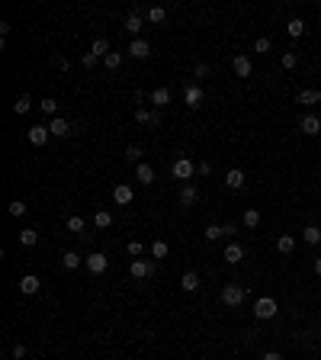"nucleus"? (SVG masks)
<instances>
[{
  "instance_id": "obj_1",
  "label": "nucleus",
  "mask_w": 321,
  "mask_h": 360,
  "mask_svg": "<svg viewBox=\"0 0 321 360\" xmlns=\"http://www.w3.org/2000/svg\"><path fill=\"white\" fill-rule=\"evenodd\" d=\"M170 174H174L177 180H183V184H186V180L196 174V161H193V158H186V154H180V158L170 164Z\"/></svg>"
},
{
  "instance_id": "obj_2",
  "label": "nucleus",
  "mask_w": 321,
  "mask_h": 360,
  "mask_svg": "<svg viewBox=\"0 0 321 360\" xmlns=\"http://www.w3.org/2000/svg\"><path fill=\"white\" fill-rule=\"evenodd\" d=\"M222 303L228 306V309H238L244 303V286H238V283H225L222 286Z\"/></svg>"
},
{
  "instance_id": "obj_3",
  "label": "nucleus",
  "mask_w": 321,
  "mask_h": 360,
  "mask_svg": "<svg viewBox=\"0 0 321 360\" xmlns=\"http://www.w3.org/2000/svg\"><path fill=\"white\" fill-rule=\"evenodd\" d=\"M84 267L93 273V277H100V273H106V267H110V257H106L103 251H93V254L84 257Z\"/></svg>"
},
{
  "instance_id": "obj_4",
  "label": "nucleus",
  "mask_w": 321,
  "mask_h": 360,
  "mask_svg": "<svg viewBox=\"0 0 321 360\" xmlns=\"http://www.w3.org/2000/svg\"><path fill=\"white\" fill-rule=\"evenodd\" d=\"M254 315L257 318H276V299H273V296H260L257 299V303H254Z\"/></svg>"
},
{
  "instance_id": "obj_5",
  "label": "nucleus",
  "mask_w": 321,
  "mask_h": 360,
  "mask_svg": "<svg viewBox=\"0 0 321 360\" xmlns=\"http://www.w3.org/2000/svg\"><path fill=\"white\" fill-rule=\"evenodd\" d=\"M203 100H206V93H203V87H199V84H186V87H183V103L189 106V110H199V106H203Z\"/></svg>"
},
{
  "instance_id": "obj_6",
  "label": "nucleus",
  "mask_w": 321,
  "mask_h": 360,
  "mask_svg": "<svg viewBox=\"0 0 321 360\" xmlns=\"http://www.w3.org/2000/svg\"><path fill=\"white\" fill-rule=\"evenodd\" d=\"M129 273H132L135 280H148V277H154V264H151V261L135 257V261H132V267H129Z\"/></svg>"
},
{
  "instance_id": "obj_7",
  "label": "nucleus",
  "mask_w": 321,
  "mask_h": 360,
  "mask_svg": "<svg viewBox=\"0 0 321 360\" xmlns=\"http://www.w3.org/2000/svg\"><path fill=\"white\" fill-rule=\"evenodd\" d=\"M26 138L32 142V145H35V148H42V145H45V142H49V138H52V129H49V126H29V132H26Z\"/></svg>"
},
{
  "instance_id": "obj_8",
  "label": "nucleus",
  "mask_w": 321,
  "mask_h": 360,
  "mask_svg": "<svg viewBox=\"0 0 321 360\" xmlns=\"http://www.w3.org/2000/svg\"><path fill=\"white\" fill-rule=\"evenodd\" d=\"M231 68H234L238 77H251L254 74V65H251V58H247V55H234L231 58Z\"/></svg>"
},
{
  "instance_id": "obj_9",
  "label": "nucleus",
  "mask_w": 321,
  "mask_h": 360,
  "mask_svg": "<svg viewBox=\"0 0 321 360\" xmlns=\"http://www.w3.org/2000/svg\"><path fill=\"white\" fill-rule=\"evenodd\" d=\"M122 29H125L129 35H135V39H138V32L145 29V19H141V13H129V16L122 19Z\"/></svg>"
},
{
  "instance_id": "obj_10",
  "label": "nucleus",
  "mask_w": 321,
  "mask_h": 360,
  "mask_svg": "<svg viewBox=\"0 0 321 360\" xmlns=\"http://www.w3.org/2000/svg\"><path fill=\"white\" fill-rule=\"evenodd\" d=\"M49 129H52L55 138H68V135H71V123H68L65 116H55L52 123H49Z\"/></svg>"
},
{
  "instance_id": "obj_11",
  "label": "nucleus",
  "mask_w": 321,
  "mask_h": 360,
  "mask_svg": "<svg viewBox=\"0 0 321 360\" xmlns=\"http://www.w3.org/2000/svg\"><path fill=\"white\" fill-rule=\"evenodd\" d=\"M129 55L138 58V62H145V58L151 55V45H148L145 39H132V45H129Z\"/></svg>"
},
{
  "instance_id": "obj_12",
  "label": "nucleus",
  "mask_w": 321,
  "mask_h": 360,
  "mask_svg": "<svg viewBox=\"0 0 321 360\" xmlns=\"http://www.w3.org/2000/svg\"><path fill=\"white\" fill-rule=\"evenodd\" d=\"M39 286H42V280L35 277V273H26V277H19V293L32 296V293H39Z\"/></svg>"
},
{
  "instance_id": "obj_13",
  "label": "nucleus",
  "mask_w": 321,
  "mask_h": 360,
  "mask_svg": "<svg viewBox=\"0 0 321 360\" xmlns=\"http://www.w3.org/2000/svg\"><path fill=\"white\" fill-rule=\"evenodd\" d=\"M299 129H302V135H318V132H321V119L318 116H302Z\"/></svg>"
},
{
  "instance_id": "obj_14",
  "label": "nucleus",
  "mask_w": 321,
  "mask_h": 360,
  "mask_svg": "<svg viewBox=\"0 0 321 360\" xmlns=\"http://www.w3.org/2000/svg\"><path fill=\"white\" fill-rule=\"evenodd\" d=\"M113 199L119 203V206H129V203L135 199V193H132V187H129V184H119V187L113 190Z\"/></svg>"
},
{
  "instance_id": "obj_15",
  "label": "nucleus",
  "mask_w": 321,
  "mask_h": 360,
  "mask_svg": "<svg viewBox=\"0 0 321 360\" xmlns=\"http://www.w3.org/2000/svg\"><path fill=\"white\" fill-rule=\"evenodd\" d=\"M295 103H302V106H315V103H321V90H315V87H305V90H299Z\"/></svg>"
},
{
  "instance_id": "obj_16",
  "label": "nucleus",
  "mask_w": 321,
  "mask_h": 360,
  "mask_svg": "<svg viewBox=\"0 0 321 360\" xmlns=\"http://www.w3.org/2000/svg\"><path fill=\"white\" fill-rule=\"evenodd\" d=\"M135 119L141 126H161V116L154 110H145V106H138V110H135Z\"/></svg>"
},
{
  "instance_id": "obj_17",
  "label": "nucleus",
  "mask_w": 321,
  "mask_h": 360,
  "mask_svg": "<svg viewBox=\"0 0 321 360\" xmlns=\"http://www.w3.org/2000/svg\"><path fill=\"white\" fill-rule=\"evenodd\" d=\"M177 199H180V206H193V203L199 199V190H196L193 184H183V187H180V196H177Z\"/></svg>"
},
{
  "instance_id": "obj_18",
  "label": "nucleus",
  "mask_w": 321,
  "mask_h": 360,
  "mask_svg": "<svg viewBox=\"0 0 321 360\" xmlns=\"http://www.w3.org/2000/svg\"><path fill=\"white\" fill-rule=\"evenodd\" d=\"M225 187H228V190H241V187H244V171L231 167V171L225 174Z\"/></svg>"
},
{
  "instance_id": "obj_19",
  "label": "nucleus",
  "mask_w": 321,
  "mask_h": 360,
  "mask_svg": "<svg viewBox=\"0 0 321 360\" xmlns=\"http://www.w3.org/2000/svg\"><path fill=\"white\" fill-rule=\"evenodd\" d=\"M167 103H170V90L167 87L151 90V106H154V110H161V106H167Z\"/></svg>"
},
{
  "instance_id": "obj_20",
  "label": "nucleus",
  "mask_w": 321,
  "mask_h": 360,
  "mask_svg": "<svg viewBox=\"0 0 321 360\" xmlns=\"http://www.w3.org/2000/svg\"><path fill=\"white\" fill-rule=\"evenodd\" d=\"M180 286H183L186 293H196V290H199V273H196V270H186L183 277H180Z\"/></svg>"
},
{
  "instance_id": "obj_21",
  "label": "nucleus",
  "mask_w": 321,
  "mask_h": 360,
  "mask_svg": "<svg viewBox=\"0 0 321 360\" xmlns=\"http://www.w3.org/2000/svg\"><path fill=\"white\" fill-rule=\"evenodd\" d=\"M80 264H84V257H80L77 251H65V257H61V267L65 270H77Z\"/></svg>"
},
{
  "instance_id": "obj_22",
  "label": "nucleus",
  "mask_w": 321,
  "mask_h": 360,
  "mask_svg": "<svg viewBox=\"0 0 321 360\" xmlns=\"http://www.w3.org/2000/svg\"><path fill=\"white\" fill-rule=\"evenodd\" d=\"M302 242L305 245H321V229H318V225H305V229H302Z\"/></svg>"
},
{
  "instance_id": "obj_23",
  "label": "nucleus",
  "mask_w": 321,
  "mask_h": 360,
  "mask_svg": "<svg viewBox=\"0 0 321 360\" xmlns=\"http://www.w3.org/2000/svg\"><path fill=\"white\" fill-rule=\"evenodd\" d=\"M241 257H244L241 245H228V248H225V264H241Z\"/></svg>"
},
{
  "instance_id": "obj_24",
  "label": "nucleus",
  "mask_w": 321,
  "mask_h": 360,
  "mask_svg": "<svg viewBox=\"0 0 321 360\" xmlns=\"http://www.w3.org/2000/svg\"><path fill=\"white\" fill-rule=\"evenodd\" d=\"M276 251H280V254H292V251H295V238L292 235H280L276 238Z\"/></svg>"
},
{
  "instance_id": "obj_25",
  "label": "nucleus",
  "mask_w": 321,
  "mask_h": 360,
  "mask_svg": "<svg viewBox=\"0 0 321 360\" xmlns=\"http://www.w3.org/2000/svg\"><path fill=\"white\" fill-rule=\"evenodd\" d=\"M135 177L141 180V184H154V167L151 164H138L135 167Z\"/></svg>"
},
{
  "instance_id": "obj_26",
  "label": "nucleus",
  "mask_w": 321,
  "mask_h": 360,
  "mask_svg": "<svg viewBox=\"0 0 321 360\" xmlns=\"http://www.w3.org/2000/svg\"><path fill=\"white\" fill-rule=\"evenodd\" d=\"M90 52L97 55V58H106V55H110V39H103V35H100V39L90 45Z\"/></svg>"
},
{
  "instance_id": "obj_27",
  "label": "nucleus",
  "mask_w": 321,
  "mask_h": 360,
  "mask_svg": "<svg viewBox=\"0 0 321 360\" xmlns=\"http://www.w3.org/2000/svg\"><path fill=\"white\" fill-rule=\"evenodd\" d=\"M241 222H244V229H257V225H260V209H247L241 215Z\"/></svg>"
},
{
  "instance_id": "obj_28",
  "label": "nucleus",
  "mask_w": 321,
  "mask_h": 360,
  "mask_svg": "<svg viewBox=\"0 0 321 360\" xmlns=\"http://www.w3.org/2000/svg\"><path fill=\"white\" fill-rule=\"evenodd\" d=\"M286 32L292 35V39H299V35H305V23H302L299 16H295V19H289V23H286Z\"/></svg>"
},
{
  "instance_id": "obj_29",
  "label": "nucleus",
  "mask_w": 321,
  "mask_h": 360,
  "mask_svg": "<svg viewBox=\"0 0 321 360\" xmlns=\"http://www.w3.org/2000/svg\"><path fill=\"white\" fill-rule=\"evenodd\" d=\"M35 242H39V232H35V229H23L19 232V245L23 248H32Z\"/></svg>"
},
{
  "instance_id": "obj_30",
  "label": "nucleus",
  "mask_w": 321,
  "mask_h": 360,
  "mask_svg": "<svg viewBox=\"0 0 321 360\" xmlns=\"http://www.w3.org/2000/svg\"><path fill=\"white\" fill-rule=\"evenodd\" d=\"M29 106H32V100L26 97V93H19L16 103H13V113H16V116H26V113H29Z\"/></svg>"
},
{
  "instance_id": "obj_31",
  "label": "nucleus",
  "mask_w": 321,
  "mask_h": 360,
  "mask_svg": "<svg viewBox=\"0 0 321 360\" xmlns=\"http://www.w3.org/2000/svg\"><path fill=\"white\" fill-rule=\"evenodd\" d=\"M93 225H97V229H110V225H113V215L106 212V209H97V215H93Z\"/></svg>"
},
{
  "instance_id": "obj_32",
  "label": "nucleus",
  "mask_w": 321,
  "mask_h": 360,
  "mask_svg": "<svg viewBox=\"0 0 321 360\" xmlns=\"http://www.w3.org/2000/svg\"><path fill=\"white\" fill-rule=\"evenodd\" d=\"M141 154H145V151H141L138 145H129V148L122 151V158H125V161H132V164H141Z\"/></svg>"
},
{
  "instance_id": "obj_33",
  "label": "nucleus",
  "mask_w": 321,
  "mask_h": 360,
  "mask_svg": "<svg viewBox=\"0 0 321 360\" xmlns=\"http://www.w3.org/2000/svg\"><path fill=\"white\" fill-rule=\"evenodd\" d=\"M167 254H170V245H167V242H154V245H151V257L161 261V257H167Z\"/></svg>"
},
{
  "instance_id": "obj_34",
  "label": "nucleus",
  "mask_w": 321,
  "mask_h": 360,
  "mask_svg": "<svg viewBox=\"0 0 321 360\" xmlns=\"http://www.w3.org/2000/svg\"><path fill=\"white\" fill-rule=\"evenodd\" d=\"M206 238H209V242H219V238H228V232H225V225H209Z\"/></svg>"
},
{
  "instance_id": "obj_35",
  "label": "nucleus",
  "mask_w": 321,
  "mask_h": 360,
  "mask_svg": "<svg viewBox=\"0 0 321 360\" xmlns=\"http://www.w3.org/2000/svg\"><path fill=\"white\" fill-rule=\"evenodd\" d=\"M167 19V10L164 7H148V23H164Z\"/></svg>"
},
{
  "instance_id": "obj_36",
  "label": "nucleus",
  "mask_w": 321,
  "mask_h": 360,
  "mask_svg": "<svg viewBox=\"0 0 321 360\" xmlns=\"http://www.w3.org/2000/svg\"><path fill=\"white\" fill-rule=\"evenodd\" d=\"M7 212L13 215V219H19V215H26V203H23V199H13V203L7 206Z\"/></svg>"
},
{
  "instance_id": "obj_37",
  "label": "nucleus",
  "mask_w": 321,
  "mask_h": 360,
  "mask_svg": "<svg viewBox=\"0 0 321 360\" xmlns=\"http://www.w3.org/2000/svg\"><path fill=\"white\" fill-rule=\"evenodd\" d=\"M68 232L80 235V232H84V219H80V215H68Z\"/></svg>"
},
{
  "instance_id": "obj_38",
  "label": "nucleus",
  "mask_w": 321,
  "mask_h": 360,
  "mask_svg": "<svg viewBox=\"0 0 321 360\" xmlns=\"http://www.w3.org/2000/svg\"><path fill=\"white\" fill-rule=\"evenodd\" d=\"M39 110H42L45 116H52V119H55V116H58V103H55V100H49V97H45V100L39 103Z\"/></svg>"
},
{
  "instance_id": "obj_39",
  "label": "nucleus",
  "mask_w": 321,
  "mask_h": 360,
  "mask_svg": "<svg viewBox=\"0 0 321 360\" xmlns=\"http://www.w3.org/2000/svg\"><path fill=\"white\" fill-rule=\"evenodd\" d=\"M270 49H273V42H270V39H267V35H260V39H257V42H254V52H257V55H267V52H270Z\"/></svg>"
},
{
  "instance_id": "obj_40",
  "label": "nucleus",
  "mask_w": 321,
  "mask_h": 360,
  "mask_svg": "<svg viewBox=\"0 0 321 360\" xmlns=\"http://www.w3.org/2000/svg\"><path fill=\"white\" fill-rule=\"evenodd\" d=\"M103 65H106V68H110V71H116L119 65H122V55H119V52H110V55H106V58H103Z\"/></svg>"
},
{
  "instance_id": "obj_41",
  "label": "nucleus",
  "mask_w": 321,
  "mask_h": 360,
  "mask_svg": "<svg viewBox=\"0 0 321 360\" xmlns=\"http://www.w3.org/2000/svg\"><path fill=\"white\" fill-rule=\"evenodd\" d=\"M295 65H299V55H295V52H283V68L292 71Z\"/></svg>"
},
{
  "instance_id": "obj_42",
  "label": "nucleus",
  "mask_w": 321,
  "mask_h": 360,
  "mask_svg": "<svg viewBox=\"0 0 321 360\" xmlns=\"http://www.w3.org/2000/svg\"><path fill=\"white\" fill-rule=\"evenodd\" d=\"M129 254H132V257H138V254H145V245H141V242H129Z\"/></svg>"
},
{
  "instance_id": "obj_43",
  "label": "nucleus",
  "mask_w": 321,
  "mask_h": 360,
  "mask_svg": "<svg viewBox=\"0 0 321 360\" xmlns=\"http://www.w3.org/2000/svg\"><path fill=\"white\" fill-rule=\"evenodd\" d=\"M196 174H199V177H209V174H212V164H209V161H199V164H196Z\"/></svg>"
},
{
  "instance_id": "obj_44",
  "label": "nucleus",
  "mask_w": 321,
  "mask_h": 360,
  "mask_svg": "<svg viewBox=\"0 0 321 360\" xmlns=\"http://www.w3.org/2000/svg\"><path fill=\"white\" fill-rule=\"evenodd\" d=\"M80 65H84V68H93V65H97V55H93V52H87L84 58H80Z\"/></svg>"
},
{
  "instance_id": "obj_45",
  "label": "nucleus",
  "mask_w": 321,
  "mask_h": 360,
  "mask_svg": "<svg viewBox=\"0 0 321 360\" xmlns=\"http://www.w3.org/2000/svg\"><path fill=\"white\" fill-rule=\"evenodd\" d=\"M13 357H16V360L26 357V344H13Z\"/></svg>"
},
{
  "instance_id": "obj_46",
  "label": "nucleus",
  "mask_w": 321,
  "mask_h": 360,
  "mask_svg": "<svg viewBox=\"0 0 321 360\" xmlns=\"http://www.w3.org/2000/svg\"><path fill=\"white\" fill-rule=\"evenodd\" d=\"M206 74H209V65L199 62V65H196V77H206Z\"/></svg>"
},
{
  "instance_id": "obj_47",
  "label": "nucleus",
  "mask_w": 321,
  "mask_h": 360,
  "mask_svg": "<svg viewBox=\"0 0 321 360\" xmlns=\"http://www.w3.org/2000/svg\"><path fill=\"white\" fill-rule=\"evenodd\" d=\"M260 360H283V354H276V351H267V354L260 357Z\"/></svg>"
},
{
  "instance_id": "obj_48",
  "label": "nucleus",
  "mask_w": 321,
  "mask_h": 360,
  "mask_svg": "<svg viewBox=\"0 0 321 360\" xmlns=\"http://www.w3.org/2000/svg\"><path fill=\"white\" fill-rule=\"evenodd\" d=\"M315 273L321 277V257H315Z\"/></svg>"
}]
</instances>
